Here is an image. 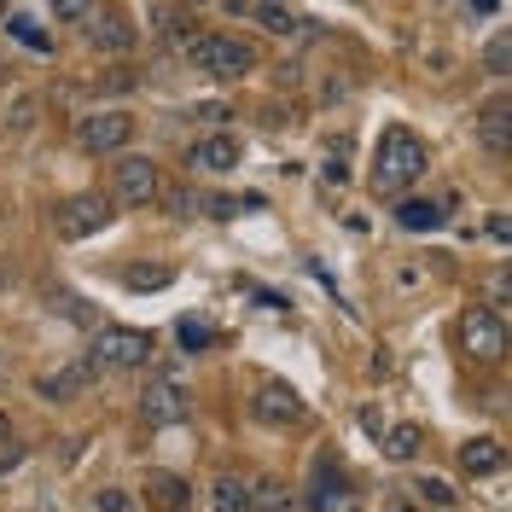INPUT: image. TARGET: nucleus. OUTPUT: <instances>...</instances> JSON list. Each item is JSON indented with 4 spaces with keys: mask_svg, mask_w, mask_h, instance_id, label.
<instances>
[{
    "mask_svg": "<svg viewBox=\"0 0 512 512\" xmlns=\"http://www.w3.org/2000/svg\"><path fill=\"white\" fill-rule=\"evenodd\" d=\"M192 169H204V175H227V169H239L245 163V146L233 140V134H210V140H198L192 146Z\"/></svg>",
    "mask_w": 512,
    "mask_h": 512,
    "instance_id": "obj_11",
    "label": "nucleus"
},
{
    "mask_svg": "<svg viewBox=\"0 0 512 512\" xmlns=\"http://www.w3.org/2000/svg\"><path fill=\"white\" fill-rule=\"evenodd\" d=\"M419 489H425V501H431V507H454V489H448L443 478H425Z\"/></svg>",
    "mask_w": 512,
    "mask_h": 512,
    "instance_id": "obj_27",
    "label": "nucleus"
},
{
    "mask_svg": "<svg viewBox=\"0 0 512 512\" xmlns=\"http://www.w3.org/2000/svg\"><path fill=\"white\" fill-rule=\"evenodd\" d=\"M245 507H251V483L216 478V489H210V512H245Z\"/></svg>",
    "mask_w": 512,
    "mask_h": 512,
    "instance_id": "obj_17",
    "label": "nucleus"
},
{
    "mask_svg": "<svg viewBox=\"0 0 512 512\" xmlns=\"http://www.w3.org/2000/svg\"><path fill=\"white\" fill-rule=\"evenodd\" d=\"M419 443H425V431H419V425H396V431L384 437V454H390V460H414Z\"/></svg>",
    "mask_w": 512,
    "mask_h": 512,
    "instance_id": "obj_19",
    "label": "nucleus"
},
{
    "mask_svg": "<svg viewBox=\"0 0 512 512\" xmlns=\"http://www.w3.org/2000/svg\"><path fill=\"white\" fill-rule=\"evenodd\" d=\"M94 379H99L94 361H70V367H59V373H47V379L35 384V390H41L47 402H76V396H82V390H88Z\"/></svg>",
    "mask_w": 512,
    "mask_h": 512,
    "instance_id": "obj_12",
    "label": "nucleus"
},
{
    "mask_svg": "<svg viewBox=\"0 0 512 512\" xmlns=\"http://www.w3.org/2000/svg\"><path fill=\"white\" fill-rule=\"evenodd\" d=\"M192 489L187 478H175V472H146V507L152 512H187Z\"/></svg>",
    "mask_w": 512,
    "mask_h": 512,
    "instance_id": "obj_13",
    "label": "nucleus"
},
{
    "mask_svg": "<svg viewBox=\"0 0 512 512\" xmlns=\"http://www.w3.org/2000/svg\"><path fill=\"white\" fill-rule=\"evenodd\" d=\"M111 216H117V210H111L99 192H76V198H64L59 210H53V233H59V239H94Z\"/></svg>",
    "mask_w": 512,
    "mask_h": 512,
    "instance_id": "obj_5",
    "label": "nucleus"
},
{
    "mask_svg": "<svg viewBox=\"0 0 512 512\" xmlns=\"http://www.w3.org/2000/svg\"><path fill=\"white\" fill-rule=\"evenodd\" d=\"M94 361L99 373H128V367H146L152 361V332L140 326H99L94 332Z\"/></svg>",
    "mask_w": 512,
    "mask_h": 512,
    "instance_id": "obj_3",
    "label": "nucleus"
},
{
    "mask_svg": "<svg viewBox=\"0 0 512 512\" xmlns=\"http://www.w3.org/2000/svg\"><path fill=\"white\" fill-rule=\"evenodd\" d=\"M0 18H6V0H0Z\"/></svg>",
    "mask_w": 512,
    "mask_h": 512,
    "instance_id": "obj_34",
    "label": "nucleus"
},
{
    "mask_svg": "<svg viewBox=\"0 0 512 512\" xmlns=\"http://www.w3.org/2000/svg\"><path fill=\"white\" fill-rule=\"evenodd\" d=\"M140 414H146V425H187L192 390L175 379V373H158V379L146 384V396H140Z\"/></svg>",
    "mask_w": 512,
    "mask_h": 512,
    "instance_id": "obj_4",
    "label": "nucleus"
},
{
    "mask_svg": "<svg viewBox=\"0 0 512 512\" xmlns=\"http://www.w3.org/2000/svg\"><path fill=\"white\" fill-rule=\"evenodd\" d=\"M158 198H169V210H175V216H192V210H198V198H192V192H158Z\"/></svg>",
    "mask_w": 512,
    "mask_h": 512,
    "instance_id": "obj_29",
    "label": "nucleus"
},
{
    "mask_svg": "<svg viewBox=\"0 0 512 512\" xmlns=\"http://www.w3.org/2000/svg\"><path fill=\"white\" fill-rule=\"evenodd\" d=\"M256 18H262V30H274V35L297 30V18H291V12H280V6H256Z\"/></svg>",
    "mask_w": 512,
    "mask_h": 512,
    "instance_id": "obj_24",
    "label": "nucleus"
},
{
    "mask_svg": "<svg viewBox=\"0 0 512 512\" xmlns=\"http://www.w3.org/2000/svg\"><path fill=\"white\" fill-rule=\"evenodd\" d=\"M47 6H53V18H82L94 0H47Z\"/></svg>",
    "mask_w": 512,
    "mask_h": 512,
    "instance_id": "obj_28",
    "label": "nucleus"
},
{
    "mask_svg": "<svg viewBox=\"0 0 512 512\" xmlns=\"http://www.w3.org/2000/svg\"><path fill=\"white\" fill-rule=\"evenodd\" d=\"M88 41L105 47V53H128L134 47V24H128L123 12H99L94 24H88Z\"/></svg>",
    "mask_w": 512,
    "mask_h": 512,
    "instance_id": "obj_15",
    "label": "nucleus"
},
{
    "mask_svg": "<svg viewBox=\"0 0 512 512\" xmlns=\"http://www.w3.org/2000/svg\"><path fill=\"white\" fill-rule=\"evenodd\" d=\"M6 30L18 35V41H24V47H30V53H53V35L41 30V24H35V18H24V12H18V18H6Z\"/></svg>",
    "mask_w": 512,
    "mask_h": 512,
    "instance_id": "obj_20",
    "label": "nucleus"
},
{
    "mask_svg": "<svg viewBox=\"0 0 512 512\" xmlns=\"http://www.w3.org/2000/svg\"><path fill=\"white\" fill-rule=\"evenodd\" d=\"M210 216H216V222H227V216H239V204H233V198H210Z\"/></svg>",
    "mask_w": 512,
    "mask_h": 512,
    "instance_id": "obj_32",
    "label": "nucleus"
},
{
    "mask_svg": "<svg viewBox=\"0 0 512 512\" xmlns=\"http://www.w3.org/2000/svg\"><path fill=\"white\" fill-rule=\"evenodd\" d=\"M507 466V448L495 443V437H472V443L460 448V472L466 478H495Z\"/></svg>",
    "mask_w": 512,
    "mask_h": 512,
    "instance_id": "obj_14",
    "label": "nucleus"
},
{
    "mask_svg": "<svg viewBox=\"0 0 512 512\" xmlns=\"http://www.w3.org/2000/svg\"><path fill=\"white\" fill-rule=\"evenodd\" d=\"M466 6H472L478 18H489V12H501V0H466Z\"/></svg>",
    "mask_w": 512,
    "mask_h": 512,
    "instance_id": "obj_33",
    "label": "nucleus"
},
{
    "mask_svg": "<svg viewBox=\"0 0 512 512\" xmlns=\"http://www.w3.org/2000/svg\"><path fill=\"white\" fill-rule=\"evenodd\" d=\"M251 507L256 512H291V489H286V483H274V478H262L251 489Z\"/></svg>",
    "mask_w": 512,
    "mask_h": 512,
    "instance_id": "obj_18",
    "label": "nucleus"
},
{
    "mask_svg": "<svg viewBox=\"0 0 512 512\" xmlns=\"http://www.w3.org/2000/svg\"><path fill=\"white\" fill-rule=\"evenodd\" d=\"M251 414L262 419V425H297V419H303V396H297L291 384L268 379V384L251 396Z\"/></svg>",
    "mask_w": 512,
    "mask_h": 512,
    "instance_id": "obj_9",
    "label": "nucleus"
},
{
    "mask_svg": "<svg viewBox=\"0 0 512 512\" xmlns=\"http://www.w3.org/2000/svg\"><path fill=\"white\" fill-rule=\"evenodd\" d=\"M460 344H466L472 361H501L507 355V326H501L495 309H472V315L460 320Z\"/></svg>",
    "mask_w": 512,
    "mask_h": 512,
    "instance_id": "obj_7",
    "label": "nucleus"
},
{
    "mask_svg": "<svg viewBox=\"0 0 512 512\" xmlns=\"http://www.w3.org/2000/svg\"><path fill=\"white\" fill-rule=\"evenodd\" d=\"M175 338H181V344H187V350H204V344H210V338H216V332H210V320H181V326H175Z\"/></svg>",
    "mask_w": 512,
    "mask_h": 512,
    "instance_id": "obj_23",
    "label": "nucleus"
},
{
    "mask_svg": "<svg viewBox=\"0 0 512 512\" xmlns=\"http://www.w3.org/2000/svg\"><path fill=\"white\" fill-rule=\"evenodd\" d=\"M507 64H512V41L507 35H489V47H483V70H489V76H507Z\"/></svg>",
    "mask_w": 512,
    "mask_h": 512,
    "instance_id": "obj_22",
    "label": "nucleus"
},
{
    "mask_svg": "<svg viewBox=\"0 0 512 512\" xmlns=\"http://www.w3.org/2000/svg\"><path fill=\"white\" fill-rule=\"evenodd\" d=\"M163 192V175L152 158H123L117 163V198H123L128 210H152Z\"/></svg>",
    "mask_w": 512,
    "mask_h": 512,
    "instance_id": "obj_8",
    "label": "nucleus"
},
{
    "mask_svg": "<svg viewBox=\"0 0 512 512\" xmlns=\"http://www.w3.org/2000/svg\"><path fill=\"white\" fill-rule=\"evenodd\" d=\"M478 146L489 152V158H507L512 152V105H507V94H495L478 111Z\"/></svg>",
    "mask_w": 512,
    "mask_h": 512,
    "instance_id": "obj_10",
    "label": "nucleus"
},
{
    "mask_svg": "<svg viewBox=\"0 0 512 512\" xmlns=\"http://www.w3.org/2000/svg\"><path fill=\"white\" fill-rule=\"evenodd\" d=\"M396 222L408 227V233H437L448 222V204H431V198H402L396 204Z\"/></svg>",
    "mask_w": 512,
    "mask_h": 512,
    "instance_id": "obj_16",
    "label": "nucleus"
},
{
    "mask_svg": "<svg viewBox=\"0 0 512 512\" xmlns=\"http://www.w3.org/2000/svg\"><path fill=\"white\" fill-rule=\"evenodd\" d=\"M425 163H431L425 140H419L414 128L390 123L379 134V152H373V169H367V187L379 192V198H396V192H408L419 175H425Z\"/></svg>",
    "mask_w": 512,
    "mask_h": 512,
    "instance_id": "obj_1",
    "label": "nucleus"
},
{
    "mask_svg": "<svg viewBox=\"0 0 512 512\" xmlns=\"http://www.w3.org/2000/svg\"><path fill=\"white\" fill-rule=\"evenodd\" d=\"M30 123H35V99L24 94L18 105H12V128H30Z\"/></svg>",
    "mask_w": 512,
    "mask_h": 512,
    "instance_id": "obj_30",
    "label": "nucleus"
},
{
    "mask_svg": "<svg viewBox=\"0 0 512 512\" xmlns=\"http://www.w3.org/2000/svg\"><path fill=\"white\" fill-rule=\"evenodd\" d=\"M128 140H134V117L128 111H94V117L76 123V146L82 152H123Z\"/></svg>",
    "mask_w": 512,
    "mask_h": 512,
    "instance_id": "obj_6",
    "label": "nucleus"
},
{
    "mask_svg": "<svg viewBox=\"0 0 512 512\" xmlns=\"http://www.w3.org/2000/svg\"><path fill=\"white\" fill-rule=\"evenodd\" d=\"M134 82H140V76H134V70H111V76H99L94 88H105V94H128V88H134Z\"/></svg>",
    "mask_w": 512,
    "mask_h": 512,
    "instance_id": "obj_26",
    "label": "nucleus"
},
{
    "mask_svg": "<svg viewBox=\"0 0 512 512\" xmlns=\"http://www.w3.org/2000/svg\"><path fill=\"white\" fill-rule=\"evenodd\" d=\"M169 280H175L169 268H128V274H123V286H128V291H163Z\"/></svg>",
    "mask_w": 512,
    "mask_h": 512,
    "instance_id": "obj_21",
    "label": "nucleus"
},
{
    "mask_svg": "<svg viewBox=\"0 0 512 512\" xmlns=\"http://www.w3.org/2000/svg\"><path fill=\"white\" fill-rule=\"evenodd\" d=\"M181 53H187L192 70H204V76H216V82H245L256 70V47L239 41V35H187Z\"/></svg>",
    "mask_w": 512,
    "mask_h": 512,
    "instance_id": "obj_2",
    "label": "nucleus"
},
{
    "mask_svg": "<svg viewBox=\"0 0 512 512\" xmlns=\"http://www.w3.org/2000/svg\"><path fill=\"white\" fill-rule=\"evenodd\" d=\"M390 512H408V507H390Z\"/></svg>",
    "mask_w": 512,
    "mask_h": 512,
    "instance_id": "obj_35",
    "label": "nucleus"
},
{
    "mask_svg": "<svg viewBox=\"0 0 512 512\" xmlns=\"http://www.w3.org/2000/svg\"><path fill=\"white\" fill-rule=\"evenodd\" d=\"M361 431H367V437H384V414L379 408H361Z\"/></svg>",
    "mask_w": 512,
    "mask_h": 512,
    "instance_id": "obj_31",
    "label": "nucleus"
},
{
    "mask_svg": "<svg viewBox=\"0 0 512 512\" xmlns=\"http://www.w3.org/2000/svg\"><path fill=\"white\" fill-rule=\"evenodd\" d=\"M94 512H134V501H128L123 489H99V495H94Z\"/></svg>",
    "mask_w": 512,
    "mask_h": 512,
    "instance_id": "obj_25",
    "label": "nucleus"
}]
</instances>
